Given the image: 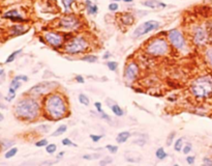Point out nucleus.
Here are the masks:
<instances>
[{
  "instance_id": "1",
  "label": "nucleus",
  "mask_w": 212,
  "mask_h": 166,
  "mask_svg": "<svg viewBox=\"0 0 212 166\" xmlns=\"http://www.w3.org/2000/svg\"><path fill=\"white\" fill-rule=\"evenodd\" d=\"M43 110L47 118L51 120H60L69 114V103L64 94L53 91L44 98Z\"/></svg>"
},
{
  "instance_id": "2",
  "label": "nucleus",
  "mask_w": 212,
  "mask_h": 166,
  "mask_svg": "<svg viewBox=\"0 0 212 166\" xmlns=\"http://www.w3.org/2000/svg\"><path fill=\"white\" fill-rule=\"evenodd\" d=\"M42 105L35 97L29 96L20 99L15 105V115L23 121H34L40 116Z\"/></svg>"
},
{
  "instance_id": "3",
  "label": "nucleus",
  "mask_w": 212,
  "mask_h": 166,
  "mask_svg": "<svg viewBox=\"0 0 212 166\" xmlns=\"http://www.w3.org/2000/svg\"><path fill=\"white\" fill-rule=\"evenodd\" d=\"M190 94L197 100H206L212 97V78L209 76H201L191 82Z\"/></svg>"
},
{
  "instance_id": "4",
  "label": "nucleus",
  "mask_w": 212,
  "mask_h": 166,
  "mask_svg": "<svg viewBox=\"0 0 212 166\" xmlns=\"http://www.w3.org/2000/svg\"><path fill=\"white\" fill-rule=\"evenodd\" d=\"M58 82L55 81H45V82H39L37 84L33 85L30 90L27 91L26 94L32 97H45L47 94L55 91L56 88L58 87Z\"/></svg>"
},
{
  "instance_id": "5",
  "label": "nucleus",
  "mask_w": 212,
  "mask_h": 166,
  "mask_svg": "<svg viewBox=\"0 0 212 166\" xmlns=\"http://www.w3.org/2000/svg\"><path fill=\"white\" fill-rule=\"evenodd\" d=\"M88 42L83 37H73L72 40H69L64 46V51L69 54L77 55L80 53L85 52L88 49Z\"/></svg>"
},
{
  "instance_id": "6",
  "label": "nucleus",
  "mask_w": 212,
  "mask_h": 166,
  "mask_svg": "<svg viewBox=\"0 0 212 166\" xmlns=\"http://www.w3.org/2000/svg\"><path fill=\"white\" fill-rule=\"evenodd\" d=\"M146 52L153 56H163L169 52V44L163 37L151 41L146 47Z\"/></svg>"
},
{
  "instance_id": "7",
  "label": "nucleus",
  "mask_w": 212,
  "mask_h": 166,
  "mask_svg": "<svg viewBox=\"0 0 212 166\" xmlns=\"http://www.w3.org/2000/svg\"><path fill=\"white\" fill-rule=\"evenodd\" d=\"M168 38L174 48H176L179 51H182L186 48V41L183 37V34L181 33L178 29H172L168 33Z\"/></svg>"
},
{
  "instance_id": "8",
  "label": "nucleus",
  "mask_w": 212,
  "mask_h": 166,
  "mask_svg": "<svg viewBox=\"0 0 212 166\" xmlns=\"http://www.w3.org/2000/svg\"><path fill=\"white\" fill-rule=\"evenodd\" d=\"M158 27H160V23L157 21H154V20L146 21V22L142 23V24L139 25L135 29L134 32H132V37L137 38V37H143V35L149 33V32H151L153 30H156Z\"/></svg>"
},
{
  "instance_id": "9",
  "label": "nucleus",
  "mask_w": 212,
  "mask_h": 166,
  "mask_svg": "<svg viewBox=\"0 0 212 166\" xmlns=\"http://www.w3.org/2000/svg\"><path fill=\"white\" fill-rule=\"evenodd\" d=\"M58 26L64 30H76L81 26L80 20L73 15H65L61 17L58 22Z\"/></svg>"
},
{
  "instance_id": "10",
  "label": "nucleus",
  "mask_w": 212,
  "mask_h": 166,
  "mask_svg": "<svg viewBox=\"0 0 212 166\" xmlns=\"http://www.w3.org/2000/svg\"><path fill=\"white\" fill-rule=\"evenodd\" d=\"M139 72H140L139 66H138L136 62L135 61L129 62L127 66L125 67V70H124V79L128 83L135 81L137 77L139 76Z\"/></svg>"
},
{
  "instance_id": "11",
  "label": "nucleus",
  "mask_w": 212,
  "mask_h": 166,
  "mask_svg": "<svg viewBox=\"0 0 212 166\" xmlns=\"http://www.w3.org/2000/svg\"><path fill=\"white\" fill-rule=\"evenodd\" d=\"M44 37H45V41L49 44L50 46L54 47V48H58L62 45L63 43V37L58 32H54V31H48L44 34Z\"/></svg>"
},
{
  "instance_id": "12",
  "label": "nucleus",
  "mask_w": 212,
  "mask_h": 166,
  "mask_svg": "<svg viewBox=\"0 0 212 166\" xmlns=\"http://www.w3.org/2000/svg\"><path fill=\"white\" fill-rule=\"evenodd\" d=\"M193 41L198 46L205 44L207 41V31L201 26H197L193 31Z\"/></svg>"
},
{
  "instance_id": "13",
  "label": "nucleus",
  "mask_w": 212,
  "mask_h": 166,
  "mask_svg": "<svg viewBox=\"0 0 212 166\" xmlns=\"http://www.w3.org/2000/svg\"><path fill=\"white\" fill-rule=\"evenodd\" d=\"M3 18L4 19H10V21H14V22H24L25 21V19L19 14V11L16 8L6 11L3 15Z\"/></svg>"
},
{
  "instance_id": "14",
  "label": "nucleus",
  "mask_w": 212,
  "mask_h": 166,
  "mask_svg": "<svg viewBox=\"0 0 212 166\" xmlns=\"http://www.w3.org/2000/svg\"><path fill=\"white\" fill-rule=\"evenodd\" d=\"M143 5L149 8H160V7H166L167 4L164 2H160L158 0H147V1L143 2Z\"/></svg>"
},
{
  "instance_id": "15",
  "label": "nucleus",
  "mask_w": 212,
  "mask_h": 166,
  "mask_svg": "<svg viewBox=\"0 0 212 166\" xmlns=\"http://www.w3.org/2000/svg\"><path fill=\"white\" fill-rule=\"evenodd\" d=\"M131 136V133L128 132V131L120 132V133H118V135H117L116 141L118 142V143H124V142H126L128 140Z\"/></svg>"
},
{
  "instance_id": "16",
  "label": "nucleus",
  "mask_w": 212,
  "mask_h": 166,
  "mask_svg": "<svg viewBox=\"0 0 212 166\" xmlns=\"http://www.w3.org/2000/svg\"><path fill=\"white\" fill-rule=\"evenodd\" d=\"M110 108H111V110H112V112H113V114L115 115V116L120 117V116H123V114H124V111H123V109L120 107L118 104L115 103V102L110 106Z\"/></svg>"
},
{
  "instance_id": "17",
  "label": "nucleus",
  "mask_w": 212,
  "mask_h": 166,
  "mask_svg": "<svg viewBox=\"0 0 212 166\" xmlns=\"http://www.w3.org/2000/svg\"><path fill=\"white\" fill-rule=\"evenodd\" d=\"M85 4H86L87 11H88V14H89V15H95L96 13H98V5H95L94 3H92L90 0H86Z\"/></svg>"
},
{
  "instance_id": "18",
  "label": "nucleus",
  "mask_w": 212,
  "mask_h": 166,
  "mask_svg": "<svg viewBox=\"0 0 212 166\" xmlns=\"http://www.w3.org/2000/svg\"><path fill=\"white\" fill-rule=\"evenodd\" d=\"M27 30H28V29H25L24 26H22V25H14L13 27L10 28V33L19 35V34H23L24 32H26Z\"/></svg>"
},
{
  "instance_id": "19",
  "label": "nucleus",
  "mask_w": 212,
  "mask_h": 166,
  "mask_svg": "<svg viewBox=\"0 0 212 166\" xmlns=\"http://www.w3.org/2000/svg\"><path fill=\"white\" fill-rule=\"evenodd\" d=\"M66 130H67V126H66V124H60V126L58 127V128L54 131V133H52L51 136H53V137L61 136V135L64 134V133L66 132Z\"/></svg>"
},
{
  "instance_id": "20",
  "label": "nucleus",
  "mask_w": 212,
  "mask_h": 166,
  "mask_svg": "<svg viewBox=\"0 0 212 166\" xmlns=\"http://www.w3.org/2000/svg\"><path fill=\"white\" fill-rule=\"evenodd\" d=\"M18 151H19V150H18V147H16V146L10 147V149H8L6 152H5L4 158L5 159H11V158H14V157L18 154Z\"/></svg>"
},
{
  "instance_id": "21",
  "label": "nucleus",
  "mask_w": 212,
  "mask_h": 166,
  "mask_svg": "<svg viewBox=\"0 0 212 166\" xmlns=\"http://www.w3.org/2000/svg\"><path fill=\"white\" fill-rule=\"evenodd\" d=\"M155 157H156L158 160H164L166 158H168V154L166 151L164 150V147H158L156 150V152H155Z\"/></svg>"
},
{
  "instance_id": "22",
  "label": "nucleus",
  "mask_w": 212,
  "mask_h": 166,
  "mask_svg": "<svg viewBox=\"0 0 212 166\" xmlns=\"http://www.w3.org/2000/svg\"><path fill=\"white\" fill-rule=\"evenodd\" d=\"M21 86H22V81H20L19 79H17L16 77H14L13 80L10 81V87L13 88V90H18Z\"/></svg>"
},
{
  "instance_id": "23",
  "label": "nucleus",
  "mask_w": 212,
  "mask_h": 166,
  "mask_svg": "<svg viewBox=\"0 0 212 166\" xmlns=\"http://www.w3.org/2000/svg\"><path fill=\"white\" fill-rule=\"evenodd\" d=\"M14 143H15V141H13V140H6V139H4V140L0 141V149L1 150H8L10 147L13 146Z\"/></svg>"
},
{
  "instance_id": "24",
  "label": "nucleus",
  "mask_w": 212,
  "mask_h": 166,
  "mask_svg": "<svg viewBox=\"0 0 212 166\" xmlns=\"http://www.w3.org/2000/svg\"><path fill=\"white\" fill-rule=\"evenodd\" d=\"M20 53H22V49H19V50H16V51H14L11 54L8 55V57L6 58V60H5L4 62L5 63H10V62H13L15 59H16V57L18 55L20 54Z\"/></svg>"
},
{
  "instance_id": "25",
  "label": "nucleus",
  "mask_w": 212,
  "mask_h": 166,
  "mask_svg": "<svg viewBox=\"0 0 212 166\" xmlns=\"http://www.w3.org/2000/svg\"><path fill=\"white\" fill-rule=\"evenodd\" d=\"M78 99H79V102H80L82 105H84V106H88L90 104L89 98H88L86 94H79Z\"/></svg>"
},
{
  "instance_id": "26",
  "label": "nucleus",
  "mask_w": 212,
  "mask_h": 166,
  "mask_svg": "<svg viewBox=\"0 0 212 166\" xmlns=\"http://www.w3.org/2000/svg\"><path fill=\"white\" fill-rule=\"evenodd\" d=\"M183 149V138H178L174 142V150L176 152H181Z\"/></svg>"
},
{
  "instance_id": "27",
  "label": "nucleus",
  "mask_w": 212,
  "mask_h": 166,
  "mask_svg": "<svg viewBox=\"0 0 212 166\" xmlns=\"http://www.w3.org/2000/svg\"><path fill=\"white\" fill-rule=\"evenodd\" d=\"M205 58H206V61L208 62L209 66L212 68V48H209V49L206 50Z\"/></svg>"
},
{
  "instance_id": "28",
  "label": "nucleus",
  "mask_w": 212,
  "mask_h": 166,
  "mask_svg": "<svg viewBox=\"0 0 212 166\" xmlns=\"http://www.w3.org/2000/svg\"><path fill=\"white\" fill-rule=\"evenodd\" d=\"M83 61H86V62H90V63H93V62H96L98 61V56L95 55H86L84 56V57L81 58Z\"/></svg>"
},
{
  "instance_id": "29",
  "label": "nucleus",
  "mask_w": 212,
  "mask_h": 166,
  "mask_svg": "<svg viewBox=\"0 0 212 166\" xmlns=\"http://www.w3.org/2000/svg\"><path fill=\"white\" fill-rule=\"evenodd\" d=\"M57 151V145L55 143H48L46 145V152L48 154H54Z\"/></svg>"
},
{
  "instance_id": "30",
  "label": "nucleus",
  "mask_w": 212,
  "mask_h": 166,
  "mask_svg": "<svg viewBox=\"0 0 212 166\" xmlns=\"http://www.w3.org/2000/svg\"><path fill=\"white\" fill-rule=\"evenodd\" d=\"M61 143H62L64 146H75V147L78 146V145H77V143H75L73 141H72L69 138H64V139H62Z\"/></svg>"
},
{
  "instance_id": "31",
  "label": "nucleus",
  "mask_w": 212,
  "mask_h": 166,
  "mask_svg": "<svg viewBox=\"0 0 212 166\" xmlns=\"http://www.w3.org/2000/svg\"><path fill=\"white\" fill-rule=\"evenodd\" d=\"M107 67L109 68V70L112 71V72H115L118 69V63L116 61H108L107 62Z\"/></svg>"
},
{
  "instance_id": "32",
  "label": "nucleus",
  "mask_w": 212,
  "mask_h": 166,
  "mask_svg": "<svg viewBox=\"0 0 212 166\" xmlns=\"http://www.w3.org/2000/svg\"><path fill=\"white\" fill-rule=\"evenodd\" d=\"M175 137H176V132H171L170 134L168 135V138H167V146H170V145H172Z\"/></svg>"
},
{
  "instance_id": "33",
  "label": "nucleus",
  "mask_w": 212,
  "mask_h": 166,
  "mask_svg": "<svg viewBox=\"0 0 212 166\" xmlns=\"http://www.w3.org/2000/svg\"><path fill=\"white\" fill-rule=\"evenodd\" d=\"M101 157V154H85V155H83V158L84 160H93V159H96V158H99Z\"/></svg>"
},
{
  "instance_id": "34",
  "label": "nucleus",
  "mask_w": 212,
  "mask_h": 166,
  "mask_svg": "<svg viewBox=\"0 0 212 166\" xmlns=\"http://www.w3.org/2000/svg\"><path fill=\"white\" fill-rule=\"evenodd\" d=\"M106 149H107L111 154H116L117 152H118V146H117V145H114V144L106 145Z\"/></svg>"
},
{
  "instance_id": "35",
  "label": "nucleus",
  "mask_w": 212,
  "mask_h": 166,
  "mask_svg": "<svg viewBox=\"0 0 212 166\" xmlns=\"http://www.w3.org/2000/svg\"><path fill=\"white\" fill-rule=\"evenodd\" d=\"M62 1V4L64 8H65V11H69L70 7H72V4L73 3V0H61Z\"/></svg>"
},
{
  "instance_id": "36",
  "label": "nucleus",
  "mask_w": 212,
  "mask_h": 166,
  "mask_svg": "<svg viewBox=\"0 0 212 166\" xmlns=\"http://www.w3.org/2000/svg\"><path fill=\"white\" fill-rule=\"evenodd\" d=\"M191 149H193V146H191L190 143L185 144L183 146V149H182V153H183L184 155H188V154L191 152Z\"/></svg>"
},
{
  "instance_id": "37",
  "label": "nucleus",
  "mask_w": 212,
  "mask_h": 166,
  "mask_svg": "<svg viewBox=\"0 0 212 166\" xmlns=\"http://www.w3.org/2000/svg\"><path fill=\"white\" fill-rule=\"evenodd\" d=\"M47 144H48V140H47V139H40V140L35 142V146H37V147L46 146Z\"/></svg>"
},
{
  "instance_id": "38",
  "label": "nucleus",
  "mask_w": 212,
  "mask_h": 166,
  "mask_svg": "<svg viewBox=\"0 0 212 166\" xmlns=\"http://www.w3.org/2000/svg\"><path fill=\"white\" fill-rule=\"evenodd\" d=\"M108 7H109V10H110L111 11H116L119 8V5H118L117 2H112V3L109 4Z\"/></svg>"
},
{
  "instance_id": "39",
  "label": "nucleus",
  "mask_w": 212,
  "mask_h": 166,
  "mask_svg": "<svg viewBox=\"0 0 212 166\" xmlns=\"http://www.w3.org/2000/svg\"><path fill=\"white\" fill-rule=\"evenodd\" d=\"M102 137H104L102 135H95V134H91V135H90V139H91V140H92L93 142H98Z\"/></svg>"
},
{
  "instance_id": "40",
  "label": "nucleus",
  "mask_w": 212,
  "mask_h": 166,
  "mask_svg": "<svg viewBox=\"0 0 212 166\" xmlns=\"http://www.w3.org/2000/svg\"><path fill=\"white\" fill-rule=\"evenodd\" d=\"M94 107L96 108V111H98V113H101L104 110H102V103L101 102H95L94 103Z\"/></svg>"
},
{
  "instance_id": "41",
  "label": "nucleus",
  "mask_w": 212,
  "mask_h": 166,
  "mask_svg": "<svg viewBox=\"0 0 212 166\" xmlns=\"http://www.w3.org/2000/svg\"><path fill=\"white\" fill-rule=\"evenodd\" d=\"M112 162H113V160H112L110 157H107V158H105L104 160H102V161L99 162V164H101V165H106V164H111Z\"/></svg>"
},
{
  "instance_id": "42",
  "label": "nucleus",
  "mask_w": 212,
  "mask_h": 166,
  "mask_svg": "<svg viewBox=\"0 0 212 166\" xmlns=\"http://www.w3.org/2000/svg\"><path fill=\"white\" fill-rule=\"evenodd\" d=\"M98 115H99V116H101V118H102V120H108V121H111V117H110V115H108L107 113H105L104 111L101 112V113H98Z\"/></svg>"
},
{
  "instance_id": "43",
  "label": "nucleus",
  "mask_w": 212,
  "mask_h": 166,
  "mask_svg": "<svg viewBox=\"0 0 212 166\" xmlns=\"http://www.w3.org/2000/svg\"><path fill=\"white\" fill-rule=\"evenodd\" d=\"M134 143H135V144L140 145V146H142V145H144V144L146 143V139H142V138H140V139H136V140L134 141Z\"/></svg>"
},
{
  "instance_id": "44",
  "label": "nucleus",
  "mask_w": 212,
  "mask_h": 166,
  "mask_svg": "<svg viewBox=\"0 0 212 166\" xmlns=\"http://www.w3.org/2000/svg\"><path fill=\"white\" fill-rule=\"evenodd\" d=\"M15 77H16L17 79H19L20 81H22V82H27L28 81V77L26 75H17Z\"/></svg>"
},
{
  "instance_id": "45",
  "label": "nucleus",
  "mask_w": 212,
  "mask_h": 166,
  "mask_svg": "<svg viewBox=\"0 0 212 166\" xmlns=\"http://www.w3.org/2000/svg\"><path fill=\"white\" fill-rule=\"evenodd\" d=\"M185 160H186V162L188 163V164H193V163H195V157H193V156H187L186 157V159H185Z\"/></svg>"
},
{
  "instance_id": "46",
  "label": "nucleus",
  "mask_w": 212,
  "mask_h": 166,
  "mask_svg": "<svg viewBox=\"0 0 212 166\" xmlns=\"http://www.w3.org/2000/svg\"><path fill=\"white\" fill-rule=\"evenodd\" d=\"M75 79H76V81L78 82V83H82V84H83V83H85V79L81 75H77Z\"/></svg>"
},
{
  "instance_id": "47",
  "label": "nucleus",
  "mask_w": 212,
  "mask_h": 166,
  "mask_svg": "<svg viewBox=\"0 0 212 166\" xmlns=\"http://www.w3.org/2000/svg\"><path fill=\"white\" fill-rule=\"evenodd\" d=\"M203 163L206 165H208V166H210V165H212V160L209 159V158H204L203 159Z\"/></svg>"
},
{
  "instance_id": "48",
  "label": "nucleus",
  "mask_w": 212,
  "mask_h": 166,
  "mask_svg": "<svg viewBox=\"0 0 212 166\" xmlns=\"http://www.w3.org/2000/svg\"><path fill=\"white\" fill-rule=\"evenodd\" d=\"M55 163H57V161H47V162H44V164H49V165H52V164H55Z\"/></svg>"
},
{
  "instance_id": "49",
  "label": "nucleus",
  "mask_w": 212,
  "mask_h": 166,
  "mask_svg": "<svg viewBox=\"0 0 212 166\" xmlns=\"http://www.w3.org/2000/svg\"><path fill=\"white\" fill-rule=\"evenodd\" d=\"M110 52H107V53H105V54H104V57H102V58H104V59H108L109 57H110Z\"/></svg>"
},
{
  "instance_id": "50",
  "label": "nucleus",
  "mask_w": 212,
  "mask_h": 166,
  "mask_svg": "<svg viewBox=\"0 0 212 166\" xmlns=\"http://www.w3.org/2000/svg\"><path fill=\"white\" fill-rule=\"evenodd\" d=\"M64 154H65V152H61V153H59V154H58V156H57V158H62V156L64 155Z\"/></svg>"
},
{
  "instance_id": "51",
  "label": "nucleus",
  "mask_w": 212,
  "mask_h": 166,
  "mask_svg": "<svg viewBox=\"0 0 212 166\" xmlns=\"http://www.w3.org/2000/svg\"><path fill=\"white\" fill-rule=\"evenodd\" d=\"M4 120V116H3V114L1 113V112H0V121H2Z\"/></svg>"
},
{
  "instance_id": "52",
  "label": "nucleus",
  "mask_w": 212,
  "mask_h": 166,
  "mask_svg": "<svg viewBox=\"0 0 212 166\" xmlns=\"http://www.w3.org/2000/svg\"><path fill=\"white\" fill-rule=\"evenodd\" d=\"M123 2H126V3H129V2H132L134 0H122Z\"/></svg>"
},
{
  "instance_id": "53",
  "label": "nucleus",
  "mask_w": 212,
  "mask_h": 166,
  "mask_svg": "<svg viewBox=\"0 0 212 166\" xmlns=\"http://www.w3.org/2000/svg\"><path fill=\"white\" fill-rule=\"evenodd\" d=\"M2 74H4V70H0V75H2Z\"/></svg>"
},
{
  "instance_id": "54",
  "label": "nucleus",
  "mask_w": 212,
  "mask_h": 166,
  "mask_svg": "<svg viewBox=\"0 0 212 166\" xmlns=\"http://www.w3.org/2000/svg\"><path fill=\"white\" fill-rule=\"evenodd\" d=\"M113 2H117V1H120V0H112Z\"/></svg>"
},
{
  "instance_id": "55",
  "label": "nucleus",
  "mask_w": 212,
  "mask_h": 166,
  "mask_svg": "<svg viewBox=\"0 0 212 166\" xmlns=\"http://www.w3.org/2000/svg\"><path fill=\"white\" fill-rule=\"evenodd\" d=\"M0 34H1V32H0Z\"/></svg>"
}]
</instances>
